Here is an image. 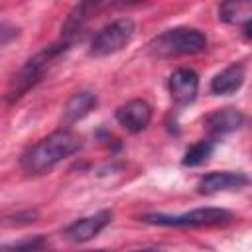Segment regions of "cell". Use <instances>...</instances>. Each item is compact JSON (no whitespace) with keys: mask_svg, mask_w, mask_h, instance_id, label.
Masks as SVG:
<instances>
[{"mask_svg":"<svg viewBox=\"0 0 252 252\" xmlns=\"http://www.w3.org/2000/svg\"><path fill=\"white\" fill-rule=\"evenodd\" d=\"M81 148V138L67 128H61L47 138L33 144L20 159L22 169L28 175H41L53 169L59 161L73 156Z\"/></svg>","mask_w":252,"mask_h":252,"instance_id":"6da1fadb","label":"cell"},{"mask_svg":"<svg viewBox=\"0 0 252 252\" xmlns=\"http://www.w3.org/2000/svg\"><path fill=\"white\" fill-rule=\"evenodd\" d=\"M69 47L67 41L49 45L45 49H41L39 53H35L33 57H30L20 69L18 73H14L10 87H8V100H18L22 94H26L33 85H37L43 77V73L49 69V65Z\"/></svg>","mask_w":252,"mask_h":252,"instance_id":"7a4b0ae2","label":"cell"},{"mask_svg":"<svg viewBox=\"0 0 252 252\" xmlns=\"http://www.w3.org/2000/svg\"><path fill=\"white\" fill-rule=\"evenodd\" d=\"M148 47L158 57L195 55L207 49V35L195 28H173L156 35Z\"/></svg>","mask_w":252,"mask_h":252,"instance_id":"3957f363","label":"cell"},{"mask_svg":"<svg viewBox=\"0 0 252 252\" xmlns=\"http://www.w3.org/2000/svg\"><path fill=\"white\" fill-rule=\"evenodd\" d=\"M232 219V213L226 209H217V207H203V209H193L189 213L181 215H163V213H154V215H144L142 220L148 224L156 226H169V228H193V226H217L224 224Z\"/></svg>","mask_w":252,"mask_h":252,"instance_id":"277c9868","label":"cell"},{"mask_svg":"<svg viewBox=\"0 0 252 252\" xmlns=\"http://www.w3.org/2000/svg\"><path fill=\"white\" fill-rule=\"evenodd\" d=\"M134 32H136V24L132 18H118L108 26H104L94 35L89 53L93 57H104V55L116 53L132 41Z\"/></svg>","mask_w":252,"mask_h":252,"instance_id":"5b68a950","label":"cell"},{"mask_svg":"<svg viewBox=\"0 0 252 252\" xmlns=\"http://www.w3.org/2000/svg\"><path fill=\"white\" fill-rule=\"evenodd\" d=\"M116 120L122 128H126L132 134L142 132L148 128V124L152 120V106L142 98L128 100L126 104L116 108Z\"/></svg>","mask_w":252,"mask_h":252,"instance_id":"8992f818","label":"cell"},{"mask_svg":"<svg viewBox=\"0 0 252 252\" xmlns=\"http://www.w3.org/2000/svg\"><path fill=\"white\" fill-rule=\"evenodd\" d=\"M110 220H112V211H98L91 217H85V219L71 222L63 230V236L71 242H87L93 236H96Z\"/></svg>","mask_w":252,"mask_h":252,"instance_id":"52a82bcc","label":"cell"},{"mask_svg":"<svg viewBox=\"0 0 252 252\" xmlns=\"http://www.w3.org/2000/svg\"><path fill=\"white\" fill-rule=\"evenodd\" d=\"M199 93V75L193 69H177L171 73L169 77V94L173 98V102L185 106L191 104L195 100Z\"/></svg>","mask_w":252,"mask_h":252,"instance_id":"ba28073f","label":"cell"},{"mask_svg":"<svg viewBox=\"0 0 252 252\" xmlns=\"http://www.w3.org/2000/svg\"><path fill=\"white\" fill-rule=\"evenodd\" d=\"M252 179L246 173L240 171H213L197 183L199 193H217V191H226V189H240L244 185H250Z\"/></svg>","mask_w":252,"mask_h":252,"instance_id":"9c48e42d","label":"cell"},{"mask_svg":"<svg viewBox=\"0 0 252 252\" xmlns=\"http://www.w3.org/2000/svg\"><path fill=\"white\" fill-rule=\"evenodd\" d=\"M242 122H244V114L238 108H232V106H224V108L213 110L203 120L205 128L215 136H222V134L234 132V130H238L242 126Z\"/></svg>","mask_w":252,"mask_h":252,"instance_id":"30bf717a","label":"cell"},{"mask_svg":"<svg viewBox=\"0 0 252 252\" xmlns=\"http://www.w3.org/2000/svg\"><path fill=\"white\" fill-rule=\"evenodd\" d=\"M96 96L89 91H81V93H75L67 104L63 106V114H61V126L69 128L73 126L75 122H79L81 118H85L94 106H96Z\"/></svg>","mask_w":252,"mask_h":252,"instance_id":"8fae6325","label":"cell"},{"mask_svg":"<svg viewBox=\"0 0 252 252\" xmlns=\"http://www.w3.org/2000/svg\"><path fill=\"white\" fill-rule=\"evenodd\" d=\"M244 83V69L242 65H230L217 73L211 79V93L215 94H232Z\"/></svg>","mask_w":252,"mask_h":252,"instance_id":"7c38bea8","label":"cell"},{"mask_svg":"<svg viewBox=\"0 0 252 252\" xmlns=\"http://www.w3.org/2000/svg\"><path fill=\"white\" fill-rule=\"evenodd\" d=\"M219 18L226 24H240V22H248L252 20V2H224L219 8Z\"/></svg>","mask_w":252,"mask_h":252,"instance_id":"4fadbf2b","label":"cell"},{"mask_svg":"<svg viewBox=\"0 0 252 252\" xmlns=\"http://www.w3.org/2000/svg\"><path fill=\"white\" fill-rule=\"evenodd\" d=\"M215 152V142L213 140H199L195 142L193 146H189L183 154V159L181 163L185 167H197V165H203Z\"/></svg>","mask_w":252,"mask_h":252,"instance_id":"5bb4252c","label":"cell"},{"mask_svg":"<svg viewBox=\"0 0 252 252\" xmlns=\"http://www.w3.org/2000/svg\"><path fill=\"white\" fill-rule=\"evenodd\" d=\"M45 248V238L41 234L32 236V238H24L12 244H4L0 248V252H41Z\"/></svg>","mask_w":252,"mask_h":252,"instance_id":"9a60e30c","label":"cell"},{"mask_svg":"<svg viewBox=\"0 0 252 252\" xmlns=\"http://www.w3.org/2000/svg\"><path fill=\"white\" fill-rule=\"evenodd\" d=\"M35 219H37L35 211H26V213H18L14 217H6V224H28V222H33Z\"/></svg>","mask_w":252,"mask_h":252,"instance_id":"2e32d148","label":"cell"},{"mask_svg":"<svg viewBox=\"0 0 252 252\" xmlns=\"http://www.w3.org/2000/svg\"><path fill=\"white\" fill-rule=\"evenodd\" d=\"M244 33H246L248 39H252V20H248V22L244 24Z\"/></svg>","mask_w":252,"mask_h":252,"instance_id":"e0dca14e","label":"cell"},{"mask_svg":"<svg viewBox=\"0 0 252 252\" xmlns=\"http://www.w3.org/2000/svg\"><path fill=\"white\" fill-rule=\"evenodd\" d=\"M134 252H163L159 248H142V250H134Z\"/></svg>","mask_w":252,"mask_h":252,"instance_id":"ac0fdd59","label":"cell"},{"mask_svg":"<svg viewBox=\"0 0 252 252\" xmlns=\"http://www.w3.org/2000/svg\"><path fill=\"white\" fill-rule=\"evenodd\" d=\"M98 252H104V250H98Z\"/></svg>","mask_w":252,"mask_h":252,"instance_id":"d6986e66","label":"cell"}]
</instances>
